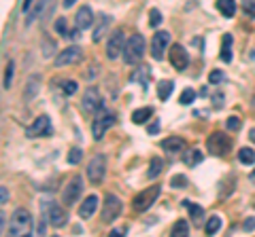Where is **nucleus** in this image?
<instances>
[{
	"instance_id": "f257e3e1",
	"label": "nucleus",
	"mask_w": 255,
	"mask_h": 237,
	"mask_svg": "<svg viewBox=\"0 0 255 237\" xmlns=\"http://www.w3.org/2000/svg\"><path fill=\"white\" fill-rule=\"evenodd\" d=\"M32 214L19 207V210L13 212L9 222V233L4 237H32Z\"/></svg>"
},
{
	"instance_id": "f03ea898",
	"label": "nucleus",
	"mask_w": 255,
	"mask_h": 237,
	"mask_svg": "<svg viewBox=\"0 0 255 237\" xmlns=\"http://www.w3.org/2000/svg\"><path fill=\"white\" fill-rule=\"evenodd\" d=\"M40 216L43 218H47L51 227H55V229H60L64 227V224L68 222V214L64 207H60L55 204V201H51V199H45V201H40Z\"/></svg>"
},
{
	"instance_id": "7ed1b4c3",
	"label": "nucleus",
	"mask_w": 255,
	"mask_h": 237,
	"mask_svg": "<svg viewBox=\"0 0 255 237\" xmlns=\"http://www.w3.org/2000/svg\"><path fill=\"white\" fill-rule=\"evenodd\" d=\"M143 55H145V38L141 34H132V36L128 38L124 55L121 57H124V62L128 66H134V63H138L143 60Z\"/></svg>"
},
{
	"instance_id": "20e7f679",
	"label": "nucleus",
	"mask_w": 255,
	"mask_h": 237,
	"mask_svg": "<svg viewBox=\"0 0 255 237\" xmlns=\"http://www.w3.org/2000/svg\"><path fill=\"white\" fill-rule=\"evenodd\" d=\"M206 148H208V153L215 155V157H223L232 148V138L225 136L223 131H213V134L206 138Z\"/></svg>"
},
{
	"instance_id": "39448f33",
	"label": "nucleus",
	"mask_w": 255,
	"mask_h": 237,
	"mask_svg": "<svg viewBox=\"0 0 255 237\" xmlns=\"http://www.w3.org/2000/svg\"><path fill=\"white\" fill-rule=\"evenodd\" d=\"M104 176H107V155L98 153L88 163V178L91 184H100L104 180Z\"/></svg>"
},
{
	"instance_id": "423d86ee",
	"label": "nucleus",
	"mask_w": 255,
	"mask_h": 237,
	"mask_svg": "<svg viewBox=\"0 0 255 237\" xmlns=\"http://www.w3.org/2000/svg\"><path fill=\"white\" fill-rule=\"evenodd\" d=\"M160 190H162V187H149V189L141 190V193L132 199V207H134V212H147L149 207L155 204V199L160 197Z\"/></svg>"
},
{
	"instance_id": "0eeeda50",
	"label": "nucleus",
	"mask_w": 255,
	"mask_h": 237,
	"mask_svg": "<svg viewBox=\"0 0 255 237\" xmlns=\"http://www.w3.org/2000/svg\"><path fill=\"white\" fill-rule=\"evenodd\" d=\"M81 104H83V111H85V112L96 114V117H98L100 112L107 111V108H104V100L100 97V91H98L96 87H90L88 91H85Z\"/></svg>"
},
{
	"instance_id": "6e6552de",
	"label": "nucleus",
	"mask_w": 255,
	"mask_h": 237,
	"mask_svg": "<svg viewBox=\"0 0 255 237\" xmlns=\"http://www.w3.org/2000/svg\"><path fill=\"white\" fill-rule=\"evenodd\" d=\"M81 193H83V178L77 174V176H73L71 180H68L66 187H64L62 204L64 205H74V204H77V199L81 197Z\"/></svg>"
},
{
	"instance_id": "1a4fd4ad",
	"label": "nucleus",
	"mask_w": 255,
	"mask_h": 237,
	"mask_svg": "<svg viewBox=\"0 0 255 237\" xmlns=\"http://www.w3.org/2000/svg\"><path fill=\"white\" fill-rule=\"evenodd\" d=\"M115 123V114L104 111L100 112L98 117L94 119V123H91V136H94V140H102L104 134H107V129Z\"/></svg>"
},
{
	"instance_id": "9d476101",
	"label": "nucleus",
	"mask_w": 255,
	"mask_h": 237,
	"mask_svg": "<svg viewBox=\"0 0 255 237\" xmlns=\"http://www.w3.org/2000/svg\"><path fill=\"white\" fill-rule=\"evenodd\" d=\"M119 214H121V201H119V197H115V195L109 193L107 197H104V204H102V214H100L102 222H113Z\"/></svg>"
},
{
	"instance_id": "9b49d317",
	"label": "nucleus",
	"mask_w": 255,
	"mask_h": 237,
	"mask_svg": "<svg viewBox=\"0 0 255 237\" xmlns=\"http://www.w3.org/2000/svg\"><path fill=\"white\" fill-rule=\"evenodd\" d=\"M54 134V127L47 114H40L30 127H26V136L28 138H43V136H51Z\"/></svg>"
},
{
	"instance_id": "f8f14e48",
	"label": "nucleus",
	"mask_w": 255,
	"mask_h": 237,
	"mask_svg": "<svg viewBox=\"0 0 255 237\" xmlns=\"http://www.w3.org/2000/svg\"><path fill=\"white\" fill-rule=\"evenodd\" d=\"M126 43H128V40L124 36V32H121V30L113 32L111 38H109V43H107V57H109V60H117L119 55H124Z\"/></svg>"
},
{
	"instance_id": "ddd939ff",
	"label": "nucleus",
	"mask_w": 255,
	"mask_h": 237,
	"mask_svg": "<svg viewBox=\"0 0 255 237\" xmlns=\"http://www.w3.org/2000/svg\"><path fill=\"white\" fill-rule=\"evenodd\" d=\"M170 45V32H155L153 38H151V57L155 62L162 60V55H164L166 47Z\"/></svg>"
},
{
	"instance_id": "4468645a",
	"label": "nucleus",
	"mask_w": 255,
	"mask_h": 237,
	"mask_svg": "<svg viewBox=\"0 0 255 237\" xmlns=\"http://www.w3.org/2000/svg\"><path fill=\"white\" fill-rule=\"evenodd\" d=\"M81 53H83V51L73 45V47H66L64 51H60V53L55 55L54 63H55L57 68H60V66H68V63H77V62H81Z\"/></svg>"
},
{
	"instance_id": "2eb2a0df",
	"label": "nucleus",
	"mask_w": 255,
	"mask_h": 237,
	"mask_svg": "<svg viewBox=\"0 0 255 237\" xmlns=\"http://www.w3.org/2000/svg\"><path fill=\"white\" fill-rule=\"evenodd\" d=\"M170 63L175 66V70H185L189 63V53L185 51L183 45H172L170 47Z\"/></svg>"
},
{
	"instance_id": "dca6fc26",
	"label": "nucleus",
	"mask_w": 255,
	"mask_h": 237,
	"mask_svg": "<svg viewBox=\"0 0 255 237\" xmlns=\"http://www.w3.org/2000/svg\"><path fill=\"white\" fill-rule=\"evenodd\" d=\"M21 11H24V15H26V26H32L34 21H36V17L43 15L45 2H38V0H26V2L21 4Z\"/></svg>"
},
{
	"instance_id": "f3484780",
	"label": "nucleus",
	"mask_w": 255,
	"mask_h": 237,
	"mask_svg": "<svg viewBox=\"0 0 255 237\" xmlns=\"http://www.w3.org/2000/svg\"><path fill=\"white\" fill-rule=\"evenodd\" d=\"M94 24V13H91V9L88 4H83L79 11H77V17H74V28H79V30H88V28Z\"/></svg>"
},
{
	"instance_id": "a211bd4d",
	"label": "nucleus",
	"mask_w": 255,
	"mask_h": 237,
	"mask_svg": "<svg viewBox=\"0 0 255 237\" xmlns=\"http://www.w3.org/2000/svg\"><path fill=\"white\" fill-rule=\"evenodd\" d=\"M98 204H100V199H98V195H96V193H94V195H88L83 204L79 205V216H81V218H90L91 214L96 212Z\"/></svg>"
},
{
	"instance_id": "6ab92c4d",
	"label": "nucleus",
	"mask_w": 255,
	"mask_h": 237,
	"mask_svg": "<svg viewBox=\"0 0 255 237\" xmlns=\"http://www.w3.org/2000/svg\"><path fill=\"white\" fill-rule=\"evenodd\" d=\"M109 26H111V17H109V15L98 17V24L94 28V34H91V40H94V43L102 40L104 36H107V32H109Z\"/></svg>"
},
{
	"instance_id": "aec40b11",
	"label": "nucleus",
	"mask_w": 255,
	"mask_h": 237,
	"mask_svg": "<svg viewBox=\"0 0 255 237\" xmlns=\"http://www.w3.org/2000/svg\"><path fill=\"white\" fill-rule=\"evenodd\" d=\"M232 45H234L232 34H223V36H221V51H219V57H221V62H225V63L232 62Z\"/></svg>"
},
{
	"instance_id": "412c9836",
	"label": "nucleus",
	"mask_w": 255,
	"mask_h": 237,
	"mask_svg": "<svg viewBox=\"0 0 255 237\" xmlns=\"http://www.w3.org/2000/svg\"><path fill=\"white\" fill-rule=\"evenodd\" d=\"M149 79H151V70H149L147 66H145V68H138V70H134V72L130 74V80H132V83H141L143 87H145V91H147Z\"/></svg>"
},
{
	"instance_id": "4be33fe9",
	"label": "nucleus",
	"mask_w": 255,
	"mask_h": 237,
	"mask_svg": "<svg viewBox=\"0 0 255 237\" xmlns=\"http://www.w3.org/2000/svg\"><path fill=\"white\" fill-rule=\"evenodd\" d=\"M162 148L168 150V153H181V150L185 148V142L181 140V138L172 136V138H166V140L162 142Z\"/></svg>"
},
{
	"instance_id": "5701e85b",
	"label": "nucleus",
	"mask_w": 255,
	"mask_h": 237,
	"mask_svg": "<svg viewBox=\"0 0 255 237\" xmlns=\"http://www.w3.org/2000/svg\"><path fill=\"white\" fill-rule=\"evenodd\" d=\"M38 89H40V77H38V74H34V77H30V79H28V83H26L24 97H26V100H32V97L38 94Z\"/></svg>"
},
{
	"instance_id": "b1692460",
	"label": "nucleus",
	"mask_w": 255,
	"mask_h": 237,
	"mask_svg": "<svg viewBox=\"0 0 255 237\" xmlns=\"http://www.w3.org/2000/svg\"><path fill=\"white\" fill-rule=\"evenodd\" d=\"M162 170H164V161H162L160 157H153L151 161H149V170H147V178L149 180H155L160 174H162Z\"/></svg>"
},
{
	"instance_id": "393cba45",
	"label": "nucleus",
	"mask_w": 255,
	"mask_h": 237,
	"mask_svg": "<svg viewBox=\"0 0 255 237\" xmlns=\"http://www.w3.org/2000/svg\"><path fill=\"white\" fill-rule=\"evenodd\" d=\"M217 9H219V13H221L223 17H234L236 13V2H232V0H217Z\"/></svg>"
},
{
	"instance_id": "a878e982",
	"label": "nucleus",
	"mask_w": 255,
	"mask_h": 237,
	"mask_svg": "<svg viewBox=\"0 0 255 237\" xmlns=\"http://www.w3.org/2000/svg\"><path fill=\"white\" fill-rule=\"evenodd\" d=\"M202 159H204V155L200 153V150H187V153L183 155V163L189 165V167H196L198 163H202Z\"/></svg>"
},
{
	"instance_id": "bb28decb",
	"label": "nucleus",
	"mask_w": 255,
	"mask_h": 237,
	"mask_svg": "<svg viewBox=\"0 0 255 237\" xmlns=\"http://www.w3.org/2000/svg\"><path fill=\"white\" fill-rule=\"evenodd\" d=\"M151 114H153V108H138V111L132 112V121H134L136 125H143L151 119Z\"/></svg>"
},
{
	"instance_id": "cd10ccee",
	"label": "nucleus",
	"mask_w": 255,
	"mask_h": 237,
	"mask_svg": "<svg viewBox=\"0 0 255 237\" xmlns=\"http://www.w3.org/2000/svg\"><path fill=\"white\" fill-rule=\"evenodd\" d=\"M219 229H221V218H219V216H211V218L206 221V224H204V233H206L208 237L217 235Z\"/></svg>"
},
{
	"instance_id": "c85d7f7f",
	"label": "nucleus",
	"mask_w": 255,
	"mask_h": 237,
	"mask_svg": "<svg viewBox=\"0 0 255 237\" xmlns=\"http://www.w3.org/2000/svg\"><path fill=\"white\" fill-rule=\"evenodd\" d=\"M170 237H189V224H187V221H177L175 224H172Z\"/></svg>"
},
{
	"instance_id": "c756f323",
	"label": "nucleus",
	"mask_w": 255,
	"mask_h": 237,
	"mask_svg": "<svg viewBox=\"0 0 255 237\" xmlns=\"http://www.w3.org/2000/svg\"><path fill=\"white\" fill-rule=\"evenodd\" d=\"M183 205L189 210V216H191V221H194V222H200L202 218H204V210H202V205L189 204V201H183Z\"/></svg>"
},
{
	"instance_id": "7c9ffc66",
	"label": "nucleus",
	"mask_w": 255,
	"mask_h": 237,
	"mask_svg": "<svg viewBox=\"0 0 255 237\" xmlns=\"http://www.w3.org/2000/svg\"><path fill=\"white\" fill-rule=\"evenodd\" d=\"M172 87H175V83H172V80H162V83L158 85V97H160L162 102H166L168 97H170Z\"/></svg>"
},
{
	"instance_id": "2f4dec72",
	"label": "nucleus",
	"mask_w": 255,
	"mask_h": 237,
	"mask_svg": "<svg viewBox=\"0 0 255 237\" xmlns=\"http://www.w3.org/2000/svg\"><path fill=\"white\" fill-rule=\"evenodd\" d=\"M238 161L240 163H245V165H253L255 163V150L253 148H240L238 150Z\"/></svg>"
},
{
	"instance_id": "473e14b6",
	"label": "nucleus",
	"mask_w": 255,
	"mask_h": 237,
	"mask_svg": "<svg viewBox=\"0 0 255 237\" xmlns=\"http://www.w3.org/2000/svg\"><path fill=\"white\" fill-rule=\"evenodd\" d=\"M13 70H15V63H13V62H9V63H7V68H4V83H2V87H4V89H9V87H11V83H13Z\"/></svg>"
},
{
	"instance_id": "72a5a7b5",
	"label": "nucleus",
	"mask_w": 255,
	"mask_h": 237,
	"mask_svg": "<svg viewBox=\"0 0 255 237\" xmlns=\"http://www.w3.org/2000/svg\"><path fill=\"white\" fill-rule=\"evenodd\" d=\"M55 32L60 34V36H64V38H68V28H66V19H64V17H57L55 19Z\"/></svg>"
},
{
	"instance_id": "f704fd0d",
	"label": "nucleus",
	"mask_w": 255,
	"mask_h": 237,
	"mask_svg": "<svg viewBox=\"0 0 255 237\" xmlns=\"http://www.w3.org/2000/svg\"><path fill=\"white\" fill-rule=\"evenodd\" d=\"M223 80H225V74L221 70H213L208 74V83L211 85H219V83H223Z\"/></svg>"
},
{
	"instance_id": "c9c22d12",
	"label": "nucleus",
	"mask_w": 255,
	"mask_h": 237,
	"mask_svg": "<svg viewBox=\"0 0 255 237\" xmlns=\"http://www.w3.org/2000/svg\"><path fill=\"white\" fill-rule=\"evenodd\" d=\"M62 91L66 95H74V94H77V83H74V80H64V83H62Z\"/></svg>"
},
{
	"instance_id": "e433bc0d",
	"label": "nucleus",
	"mask_w": 255,
	"mask_h": 237,
	"mask_svg": "<svg viewBox=\"0 0 255 237\" xmlns=\"http://www.w3.org/2000/svg\"><path fill=\"white\" fill-rule=\"evenodd\" d=\"M149 24H151L153 28H158L160 24H162V13L158 9H151L149 11Z\"/></svg>"
},
{
	"instance_id": "4c0bfd02",
	"label": "nucleus",
	"mask_w": 255,
	"mask_h": 237,
	"mask_svg": "<svg viewBox=\"0 0 255 237\" xmlns=\"http://www.w3.org/2000/svg\"><path fill=\"white\" fill-rule=\"evenodd\" d=\"M225 127H228L230 131H238L240 129V119L238 117H228L225 119Z\"/></svg>"
},
{
	"instance_id": "58836bf2",
	"label": "nucleus",
	"mask_w": 255,
	"mask_h": 237,
	"mask_svg": "<svg viewBox=\"0 0 255 237\" xmlns=\"http://www.w3.org/2000/svg\"><path fill=\"white\" fill-rule=\"evenodd\" d=\"M194 97H196L194 89H185L181 94V97H179V102H181V104H191V102H194Z\"/></svg>"
},
{
	"instance_id": "ea45409f",
	"label": "nucleus",
	"mask_w": 255,
	"mask_h": 237,
	"mask_svg": "<svg viewBox=\"0 0 255 237\" xmlns=\"http://www.w3.org/2000/svg\"><path fill=\"white\" fill-rule=\"evenodd\" d=\"M81 148H71V153H68V163L71 165H74V163H79L81 161Z\"/></svg>"
},
{
	"instance_id": "a19ab883",
	"label": "nucleus",
	"mask_w": 255,
	"mask_h": 237,
	"mask_svg": "<svg viewBox=\"0 0 255 237\" xmlns=\"http://www.w3.org/2000/svg\"><path fill=\"white\" fill-rule=\"evenodd\" d=\"M242 11L249 15V17H253L255 19V0H249V2H242Z\"/></svg>"
},
{
	"instance_id": "79ce46f5",
	"label": "nucleus",
	"mask_w": 255,
	"mask_h": 237,
	"mask_svg": "<svg viewBox=\"0 0 255 237\" xmlns=\"http://www.w3.org/2000/svg\"><path fill=\"white\" fill-rule=\"evenodd\" d=\"M170 184H172L175 189H179V187H187V178H185V176H175V178L170 180Z\"/></svg>"
},
{
	"instance_id": "37998d69",
	"label": "nucleus",
	"mask_w": 255,
	"mask_h": 237,
	"mask_svg": "<svg viewBox=\"0 0 255 237\" xmlns=\"http://www.w3.org/2000/svg\"><path fill=\"white\" fill-rule=\"evenodd\" d=\"M47 218H43V216H40V222H38V229H36V233L40 235V237H43L45 235V231H47Z\"/></svg>"
},
{
	"instance_id": "c03bdc74",
	"label": "nucleus",
	"mask_w": 255,
	"mask_h": 237,
	"mask_svg": "<svg viewBox=\"0 0 255 237\" xmlns=\"http://www.w3.org/2000/svg\"><path fill=\"white\" fill-rule=\"evenodd\" d=\"M242 229L249 231V233H251V231H255V218H247L245 224H242Z\"/></svg>"
},
{
	"instance_id": "a18cd8bd",
	"label": "nucleus",
	"mask_w": 255,
	"mask_h": 237,
	"mask_svg": "<svg viewBox=\"0 0 255 237\" xmlns=\"http://www.w3.org/2000/svg\"><path fill=\"white\" fill-rule=\"evenodd\" d=\"M213 104H215V108H223V94L213 95Z\"/></svg>"
},
{
	"instance_id": "49530a36",
	"label": "nucleus",
	"mask_w": 255,
	"mask_h": 237,
	"mask_svg": "<svg viewBox=\"0 0 255 237\" xmlns=\"http://www.w3.org/2000/svg\"><path fill=\"white\" fill-rule=\"evenodd\" d=\"M0 201H2V204L9 201V189L7 187H0Z\"/></svg>"
},
{
	"instance_id": "de8ad7c7",
	"label": "nucleus",
	"mask_w": 255,
	"mask_h": 237,
	"mask_svg": "<svg viewBox=\"0 0 255 237\" xmlns=\"http://www.w3.org/2000/svg\"><path fill=\"white\" fill-rule=\"evenodd\" d=\"M109 237H126V229L121 227V229H113L111 233H109Z\"/></svg>"
},
{
	"instance_id": "09e8293b",
	"label": "nucleus",
	"mask_w": 255,
	"mask_h": 237,
	"mask_svg": "<svg viewBox=\"0 0 255 237\" xmlns=\"http://www.w3.org/2000/svg\"><path fill=\"white\" fill-rule=\"evenodd\" d=\"M79 36H81V30H79V28H74V30L68 32V40H79Z\"/></svg>"
},
{
	"instance_id": "8fccbe9b",
	"label": "nucleus",
	"mask_w": 255,
	"mask_h": 237,
	"mask_svg": "<svg viewBox=\"0 0 255 237\" xmlns=\"http://www.w3.org/2000/svg\"><path fill=\"white\" fill-rule=\"evenodd\" d=\"M158 129H160V123H151V125H149V134H158Z\"/></svg>"
},
{
	"instance_id": "3c124183",
	"label": "nucleus",
	"mask_w": 255,
	"mask_h": 237,
	"mask_svg": "<svg viewBox=\"0 0 255 237\" xmlns=\"http://www.w3.org/2000/svg\"><path fill=\"white\" fill-rule=\"evenodd\" d=\"M74 4V0H64V9H71Z\"/></svg>"
},
{
	"instance_id": "603ef678",
	"label": "nucleus",
	"mask_w": 255,
	"mask_h": 237,
	"mask_svg": "<svg viewBox=\"0 0 255 237\" xmlns=\"http://www.w3.org/2000/svg\"><path fill=\"white\" fill-rule=\"evenodd\" d=\"M249 138H251V142L255 144V127H253V129H251V131H249Z\"/></svg>"
},
{
	"instance_id": "864d4df0",
	"label": "nucleus",
	"mask_w": 255,
	"mask_h": 237,
	"mask_svg": "<svg viewBox=\"0 0 255 237\" xmlns=\"http://www.w3.org/2000/svg\"><path fill=\"white\" fill-rule=\"evenodd\" d=\"M4 224H7V214H4V212H2V222H0V227H2V229H4Z\"/></svg>"
},
{
	"instance_id": "5fc2aeb1",
	"label": "nucleus",
	"mask_w": 255,
	"mask_h": 237,
	"mask_svg": "<svg viewBox=\"0 0 255 237\" xmlns=\"http://www.w3.org/2000/svg\"><path fill=\"white\" fill-rule=\"evenodd\" d=\"M249 180H251V182H253V184H255V170H253V172H251V174H249Z\"/></svg>"
},
{
	"instance_id": "6e6d98bb",
	"label": "nucleus",
	"mask_w": 255,
	"mask_h": 237,
	"mask_svg": "<svg viewBox=\"0 0 255 237\" xmlns=\"http://www.w3.org/2000/svg\"><path fill=\"white\" fill-rule=\"evenodd\" d=\"M54 237H60V235H54Z\"/></svg>"
}]
</instances>
